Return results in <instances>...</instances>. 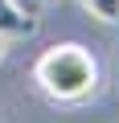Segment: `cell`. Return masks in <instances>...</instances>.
Listing matches in <instances>:
<instances>
[{
  "label": "cell",
  "mask_w": 119,
  "mask_h": 123,
  "mask_svg": "<svg viewBox=\"0 0 119 123\" xmlns=\"http://www.w3.org/2000/svg\"><path fill=\"white\" fill-rule=\"evenodd\" d=\"M33 78L53 103H82L99 86V62H94V53L86 45L62 41V45H53V49H45L37 57Z\"/></svg>",
  "instance_id": "cell-1"
},
{
  "label": "cell",
  "mask_w": 119,
  "mask_h": 123,
  "mask_svg": "<svg viewBox=\"0 0 119 123\" xmlns=\"http://www.w3.org/2000/svg\"><path fill=\"white\" fill-rule=\"evenodd\" d=\"M29 33H37V21L17 0H0V37H29Z\"/></svg>",
  "instance_id": "cell-2"
},
{
  "label": "cell",
  "mask_w": 119,
  "mask_h": 123,
  "mask_svg": "<svg viewBox=\"0 0 119 123\" xmlns=\"http://www.w3.org/2000/svg\"><path fill=\"white\" fill-rule=\"evenodd\" d=\"M82 4L90 8V17H99V21H107V25L119 21V0H82Z\"/></svg>",
  "instance_id": "cell-3"
},
{
  "label": "cell",
  "mask_w": 119,
  "mask_h": 123,
  "mask_svg": "<svg viewBox=\"0 0 119 123\" xmlns=\"http://www.w3.org/2000/svg\"><path fill=\"white\" fill-rule=\"evenodd\" d=\"M0 62H4V37H0Z\"/></svg>",
  "instance_id": "cell-4"
},
{
  "label": "cell",
  "mask_w": 119,
  "mask_h": 123,
  "mask_svg": "<svg viewBox=\"0 0 119 123\" xmlns=\"http://www.w3.org/2000/svg\"><path fill=\"white\" fill-rule=\"evenodd\" d=\"M33 4H45V0H33Z\"/></svg>",
  "instance_id": "cell-5"
}]
</instances>
